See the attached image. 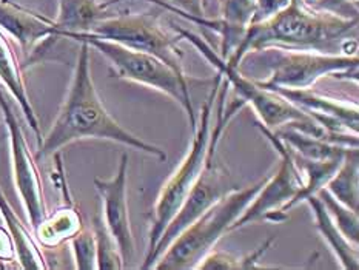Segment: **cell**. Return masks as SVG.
<instances>
[{
	"label": "cell",
	"mask_w": 359,
	"mask_h": 270,
	"mask_svg": "<svg viewBox=\"0 0 359 270\" xmlns=\"http://www.w3.org/2000/svg\"><path fill=\"white\" fill-rule=\"evenodd\" d=\"M265 48L306 50L333 54H358V19H344L290 0L269 19L253 22L235 53L225 60L241 67L247 54Z\"/></svg>",
	"instance_id": "1"
},
{
	"label": "cell",
	"mask_w": 359,
	"mask_h": 270,
	"mask_svg": "<svg viewBox=\"0 0 359 270\" xmlns=\"http://www.w3.org/2000/svg\"><path fill=\"white\" fill-rule=\"evenodd\" d=\"M79 45L67 97L50 131L42 136V141L39 142L36 159L42 161L50 158L64 147L77 141L100 139V141H111L131 147L135 150L151 154L159 161H167L165 150L133 135L108 113L93 82L90 68L91 46L83 42Z\"/></svg>",
	"instance_id": "2"
},
{
	"label": "cell",
	"mask_w": 359,
	"mask_h": 270,
	"mask_svg": "<svg viewBox=\"0 0 359 270\" xmlns=\"http://www.w3.org/2000/svg\"><path fill=\"white\" fill-rule=\"evenodd\" d=\"M264 180L245 189H235L229 195L202 213L199 218L177 235L168 249L153 266L156 270H189L196 269L207 253L215 249L217 241L230 231L245 207L261 190Z\"/></svg>",
	"instance_id": "3"
},
{
	"label": "cell",
	"mask_w": 359,
	"mask_h": 270,
	"mask_svg": "<svg viewBox=\"0 0 359 270\" xmlns=\"http://www.w3.org/2000/svg\"><path fill=\"white\" fill-rule=\"evenodd\" d=\"M64 39L77 43L83 42L90 45L91 48L97 50L110 62L111 73L119 79L158 90L176 100L189 116L191 130L194 131V128H196L198 116L194 113L191 102L189 76L176 73L173 68L163 64L161 59L151 56V54L133 50L111 41H105V39H100L90 33L68 34Z\"/></svg>",
	"instance_id": "4"
},
{
	"label": "cell",
	"mask_w": 359,
	"mask_h": 270,
	"mask_svg": "<svg viewBox=\"0 0 359 270\" xmlns=\"http://www.w3.org/2000/svg\"><path fill=\"white\" fill-rule=\"evenodd\" d=\"M222 81V74L217 73L213 79V88L208 93L205 102L201 108L196 128L193 131V142L190 150L185 154L181 166L175 170V173L162 185L159 196L156 199L150 220L147 255H150L154 250V247L159 243L163 230L167 229L170 221L175 218L179 207L184 203L185 196L189 195V191L191 190L194 182L198 181L202 168H204L210 142V131H212V116L215 110L217 91L221 88Z\"/></svg>",
	"instance_id": "5"
},
{
	"label": "cell",
	"mask_w": 359,
	"mask_h": 270,
	"mask_svg": "<svg viewBox=\"0 0 359 270\" xmlns=\"http://www.w3.org/2000/svg\"><path fill=\"white\" fill-rule=\"evenodd\" d=\"M270 69L267 79H256L264 88H288L301 90L311 88L325 76L342 77L358 82V54H333L306 50L265 48L256 53Z\"/></svg>",
	"instance_id": "6"
},
{
	"label": "cell",
	"mask_w": 359,
	"mask_h": 270,
	"mask_svg": "<svg viewBox=\"0 0 359 270\" xmlns=\"http://www.w3.org/2000/svg\"><path fill=\"white\" fill-rule=\"evenodd\" d=\"M173 31L179 37L187 39L193 46H196L202 56L216 68V72L222 74L224 81L229 83V87L236 91L238 97L244 100L245 105L253 108L257 118L261 119L259 126L275 131L280 127L292 126V123L296 122L313 121L301 108L288 102L285 97L278 95L276 91L264 88L259 82L245 76L238 67H231L230 64H227L213 50V46L208 45L201 36L194 34L190 29L176 25L173 27Z\"/></svg>",
	"instance_id": "7"
},
{
	"label": "cell",
	"mask_w": 359,
	"mask_h": 270,
	"mask_svg": "<svg viewBox=\"0 0 359 270\" xmlns=\"http://www.w3.org/2000/svg\"><path fill=\"white\" fill-rule=\"evenodd\" d=\"M90 34L144 51L161 59L179 74H185L184 53L179 48V37L173 28L167 29L159 14L128 13L110 14L91 28Z\"/></svg>",
	"instance_id": "8"
},
{
	"label": "cell",
	"mask_w": 359,
	"mask_h": 270,
	"mask_svg": "<svg viewBox=\"0 0 359 270\" xmlns=\"http://www.w3.org/2000/svg\"><path fill=\"white\" fill-rule=\"evenodd\" d=\"M262 135L269 139L275 150L279 153L280 162L275 175L265 177L261 190L256 193L245 210L231 224L230 231L238 230L259 221H269L273 224L287 220V205L298 195L304 187V175L299 166L296 164L292 151L287 149L283 141L271 130L259 126Z\"/></svg>",
	"instance_id": "9"
},
{
	"label": "cell",
	"mask_w": 359,
	"mask_h": 270,
	"mask_svg": "<svg viewBox=\"0 0 359 270\" xmlns=\"http://www.w3.org/2000/svg\"><path fill=\"white\" fill-rule=\"evenodd\" d=\"M0 112L4 116L8 142H10L14 187L19 195L23 210L27 213L28 226L31 230H34L48 213L43 181L37 166L39 161L36 159V154L29 150L25 135H23L20 123L15 118L11 104L8 102L2 85H0Z\"/></svg>",
	"instance_id": "10"
},
{
	"label": "cell",
	"mask_w": 359,
	"mask_h": 270,
	"mask_svg": "<svg viewBox=\"0 0 359 270\" xmlns=\"http://www.w3.org/2000/svg\"><path fill=\"white\" fill-rule=\"evenodd\" d=\"M127 176H128V154L122 153L118 172L110 180L95 177V189L102 201V218L107 229L110 230L114 241L118 243L123 269L135 259L136 245L133 238L128 203H127Z\"/></svg>",
	"instance_id": "11"
},
{
	"label": "cell",
	"mask_w": 359,
	"mask_h": 270,
	"mask_svg": "<svg viewBox=\"0 0 359 270\" xmlns=\"http://www.w3.org/2000/svg\"><path fill=\"white\" fill-rule=\"evenodd\" d=\"M0 29L10 34L20 46L27 59L25 68L59 39L53 19L31 11L13 0H0Z\"/></svg>",
	"instance_id": "12"
},
{
	"label": "cell",
	"mask_w": 359,
	"mask_h": 270,
	"mask_svg": "<svg viewBox=\"0 0 359 270\" xmlns=\"http://www.w3.org/2000/svg\"><path fill=\"white\" fill-rule=\"evenodd\" d=\"M273 91L301 108L309 118L325 130L333 131V133L358 135L359 110L356 102H347V100L319 95L311 88H273Z\"/></svg>",
	"instance_id": "13"
},
{
	"label": "cell",
	"mask_w": 359,
	"mask_h": 270,
	"mask_svg": "<svg viewBox=\"0 0 359 270\" xmlns=\"http://www.w3.org/2000/svg\"><path fill=\"white\" fill-rule=\"evenodd\" d=\"M256 0H222L221 19H207L204 27L213 28L221 36L219 56L227 60L256 15Z\"/></svg>",
	"instance_id": "14"
},
{
	"label": "cell",
	"mask_w": 359,
	"mask_h": 270,
	"mask_svg": "<svg viewBox=\"0 0 359 270\" xmlns=\"http://www.w3.org/2000/svg\"><path fill=\"white\" fill-rule=\"evenodd\" d=\"M0 85L8 90V93L14 97L15 102L19 104L20 110L25 116L29 128L33 130L37 141H42V130L41 122H39L37 113L34 112L33 104H31L25 77H23V65L18 59L10 39L0 29Z\"/></svg>",
	"instance_id": "15"
},
{
	"label": "cell",
	"mask_w": 359,
	"mask_h": 270,
	"mask_svg": "<svg viewBox=\"0 0 359 270\" xmlns=\"http://www.w3.org/2000/svg\"><path fill=\"white\" fill-rule=\"evenodd\" d=\"M0 218H2L5 229L11 236L15 261L19 262V266L27 270L50 269L48 259L45 258L42 245L37 243L33 230L29 226H25V222L14 212L2 189H0Z\"/></svg>",
	"instance_id": "16"
},
{
	"label": "cell",
	"mask_w": 359,
	"mask_h": 270,
	"mask_svg": "<svg viewBox=\"0 0 359 270\" xmlns=\"http://www.w3.org/2000/svg\"><path fill=\"white\" fill-rule=\"evenodd\" d=\"M57 18L54 20V29L59 39L68 34L90 33L99 20L108 13V6L99 0H57Z\"/></svg>",
	"instance_id": "17"
},
{
	"label": "cell",
	"mask_w": 359,
	"mask_h": 270,
	"mask_svg": "<svg viewBox=\"0 0 359 270\" xmlns=\"http://www.w3.org/2000/svg\"><path fill=\"white\" fill-rule=\"evenodd\" d=\"M82 227V215L77 210L73 198H69L65 199L64 204L56 210L46 213L43 221L33 230V234L37 243L45 249H56V247L68 243Z\"/></svg>",
	"instance_id": "18"
},
{
	"label": "cell",
	"mask_w": 359,
	"mask_h": 270,
	"mask_svg": "<svg viewBox=\"0 0 359 270\" xmlns=\"http://www.w3.org/2000/svg\"><path fill=\"white\" fill-rule=\"evenodd\" d=\"M306 203L313 210L315 227L324 238L325 244L333 252L334 258L338 259L339 266L346 270H358L359 269V252L358 247L353 245L348 239L344 238L339 229L334 226L329 212H327L323 201L318 195H313L306 199Z\"/></svg>",
	"instance_id": "19"
},
{
	"label": "cell",
	"mask_w": 359,
	"mask_h": 270,
	"mask_svg": "<svg viewBox=\"0 0 359 270\" xmlns=\"http://www.w3.org/2000/svg\"><path fill=\"white\" fill-rule=\"evenodd\" d=\"M273 133L283 141V144L293 154L304 159H313V161L338 159V158H344L346 151L348 150L347 147L324 141V139L304 133V131L288 127V126L280 127L273 131Z\"/></svg>",
	"instance_id": "20"
},
{
	"label": "cell",
	"mask_w": 359,
	"mask_h": 270,
	"mask_svg": "<svg viewBox=\"0 0 359 270\" xmlns=\"http://www.w3.org/2000/svg\"><path fill=\"white\" fill-rule=\"evenodd\" d=\"M327 191L342 205L359 212V151L348 149L337 173L325 185Z\"/></svg>",
	"instance_id": "21"
},
{
	"label": "cell",
	"mask_w": 359,
	"mask_h": 270,
	"mask_svg": "<svg viewBox=\"0 0 359 270\" xmlns=\"http://www.w3.org/2000/svg\"><path fill=\"white\" fill-rule=\"evenodd\" d=\"M293 154V153H292ZM296 164L299 166L301 172L304 175V187L299 190L298 195L293 198L290 204L287 205V213L301 203H306V199L316 195V193L324 189L327 182L332 180V176L337 173L341 162L344 158L338 159H327V161H313V159H304L293 154Z\"/></svg>",
	"instance_id": "22"
},
{
	"label": "cell",
	"mask_w": 359,
	"mask_h": 270,
	"mask_svg": "<svg viewBox=\"0 0 359 270\" xmlns=\"http://www.w3.org/2000/svg\"><path fill=\"white\" fill-rule=\"evenodd\" d=\"M275 239L269 238L267 241H264L256 250L252 253L244 255V257H236L233 253L227 252H217L212 250L207 253L204 259H202L196 269L204 270H238V269H265V266H261L259 261L262 255L267 252Z\"/></svg>",
	"instance_id": "23"
},
{
	"label": "cell",
	"mask_w": 359,
	"mask_h": 270,
	"mask_svg": "<svg viewBox=\"0 0 359 270\" xmlns=\"http://www.w3.org/2000/svg\"><path fill=\"white\" fill-rule=\"evenodd\" d=\"M91 230L96 241V262L97 270H122L123 262L118 243L114 241L110 230L107 229L102 218V212L95 215L91 222Z\"/></svg>",
	"instance_id": "24"
},
{
	"label": "cell",
	"mask_w": 359,
	"mask_h": 270,
	"mask_svg": "<svg viewBox=\"0 0 359 270\" xmlns=\"http://www.w3.org/2000/svg\"><path fill=\"white\" fill-rule=\"evenodd\" d=\"M316 195L319 199L323 201V204L325 205L327 212H329L332 221L334 222V226L339 229V231L344 235L346 239H348L350 243L358 247L359 244V218H358V212H353L352 208H348L346 205H342L339 201L334 199L327 189H321Z\"/></svg>",
	"instance_id": "25"
},
{
	"label": "cell",
	"mask_w": 359,
	"mask_h": 270,
	"mask_svg": "<svg viewBox=\"0 0 359 270\" xmlns=\"http://www.w3.org/2000/svg\"><path fill=\"white\" fill-rule=\"evenodd\" d=\"M69 247L73 252L74 267L79 270H97L96 262V241L91 227H82L69 239Z\"/></svg>",
	"instance_id": "26"
},
{
	"label": "cell",
	"mask_w": 359,
	"mask_h": 270,
	"mask_svg": "<svg viewBox=\"0 0 359 270\" xmlns=\"http://www.w3.org/2000/svg\"><path fill=\"white\" fill-rule=\"evenodd\" d=\"M118 2H122V0H110L107 5L111 6ZM148 2H154L168 11L179 14L184 19L196 23V25H201L202 20L207 18L202 0H148Z\"/></svg>",
	"instance_id": "27"
},
{
	"label": "cell",
	"mask_w": 359,
	"mask_h": 270,
	"mask_svg": "<svg viewBox=\"0 0 359 270\" xmlns=\"http://www.w3.org/2000/svg\"><path fill=\"white\" fill-rule=\"evenodd\" d=\"M290 2V0H256V15L253 22H261L269 19L270 15L276 14L278 11Z\"/></svg>",
	"instance_id": "28"
},
{
	"label": "cell",
	"mask_w": 359,
	"mask_h": 270,
	"mask_svg": "<svg viewBox=\"0 0 359 270\" xmlns=\"http://www.w3.org/2000/svg\"><path fill=\"white\" fill-rule=\"evenodd\" d=\"M4 131H5V126H0V141H2L4 137Z\"/></svg>",
	"instance_id": "29"
},
{
	"label": "cell",
	"mask_w": 359,
	"mask_h": 270,
	"mask_svg": "<svg viewBox=\"0 0 359 270\" xmlns=\"http://www.w3.org/2000/svg\"><path fill=\"white\" fill-rule=\"evenodd\" d=\"M210 2H212V0H202V5H204V10L207 8V5H210Z\"/></svg>",
	"instance_id": "30"
}]
</instances>
